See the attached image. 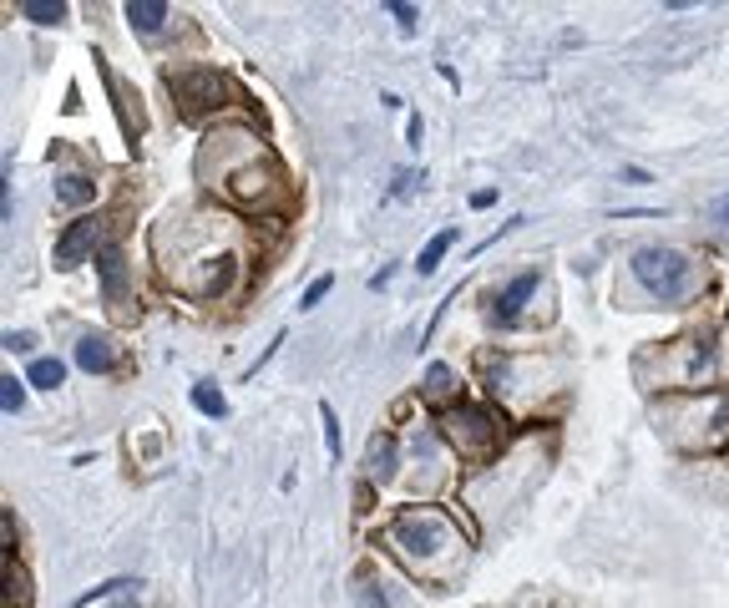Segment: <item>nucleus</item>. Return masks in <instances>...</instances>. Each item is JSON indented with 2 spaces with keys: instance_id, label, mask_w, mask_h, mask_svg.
Here are the masks:
<instances>
[{
  "instance_id": "20e7f679",
  "label": "nucleus",
  "mask_w": 729,
  "mask_h": 608,
  "mask_svg": "<svg viewBox=\"0 0 729 608\" xmlns=\"http://www.w3.org/2000/svg\"><path fill=\"white\" fill-rule=\"evenodd\" d=\"M97 239H102V218L97 213H87V218H76L66 234L56 239V264L61 269H76L81 259H87L92 249H97Z\"/></svg>"
},
{
  "instance_id": "aec40b11",
  "label": "nucleus",
  "mask_w": 729,
  "mask_h": 608,
  "mask_svg": "<svg viewBox=\"0 0 729 608\" xmlns=\"http://www.w3.org/2000/svg\"><path fill=\"white\" fill-rule=\"evenodd\" d=\"M324 446H330V456H340V421L330 406H324Z\"/></svg>"
},
{
  "instance_id": "f8f14e48",
  "label": "nucleus",
  "mask_w": 729,
  "mask_h": 608,
  "mask_svg": "<svg viewBox=\"0 0 729 608\" xmlns=\"http://www.w3.org/2000/svg\"><path fill=\"white\" fill-rule=\"evenodd\" d=\"M61 380H66V365H61V360H51V355H46V360H36V365H31V386L51 391V386H61Z\"/></svg>"
},
{
  "instance_id": "6ab92c4d",
  "label": "nucleus",
  "mask_w": 729,
  "mask_h": 608,
  "mask_svg": "<svg viewBox=\"0 0 729 608\" xmlns=\"http://www.w3.org/2000/svg\"><path fill=\"white\" fill-rule=\"evenodd\" d=\"M330 289H335V279H330V274H324V279H314V284L304 289V299H299V310H314V304H319L324 294H330Z\"/></svg>"
},
{
  "instance_id": "f3484780",
  "label": "nucleus",
  "mask_w": 729,
  "mask_h": 608,
  "mask_svg": "<svg viewBox=\"0 0 729 608\" xmlns=\"http://www.w3.org/2000/svg\"><path fill=\"white\" fill-rule=\"evenodd\" d=\"M451 386H456L451 365H431V370H426V396H436V401H441V396H446Z\"/></svg>"
},
{
  "instance_id": "f257e3e1",
  "label": "nucleus",
  "mask_w": 729,
  "mask_h": 608,
  "mask_svg": "<svg viewBox=\"0 0 729 608\" xmlns=\"http://www.w3.org/2000/svg\"><path fill=\"white\" fill-rule=\"evenodd\" d=\"M633 274H638V284L643 289H654V299H684L689 294V274H694V264H689V254H679V249H638L633 254Z\"/></svg>"
},
{
  "instance_id": "9b49d317",
  "label": "nucleus",
  "mask_w": 729,
  "mask_h": 608,
  "mask_svg": "<svg viewBox=\"0 0 729 608\" xmlns=\"http://www.w3.org/2000/svg\"><path fill=\"white\" fill-rule=\"evenodd\" d=\"M451 244H456V228H441V234H436V239H431V244L421 249V259H416V274H436Z\"/></svg>"
},
{
  "instance_id": "6e6552de",
  "label": "nucleus",
  "mask_w": 729,
  "mask_h": 608,
  "mask_svg": "<svg viewBox=\"0 0 729 608\" xmlns=\"http://www.w3.org/2000/svg\"><path fill=\"white\" fill-rule=\"evenodd\" d=\"M76 365L92 370V375H107V370L117 365V355H112V345H107L102 335H81V340H76Z\"/></svg>"
},
{
  "instance_id": "39448f33",
  "label": "nucleus",
  "mask_w": 729,
  "mask_h": 608,
  "mask_svg": "<svg viewBox=\"0 0 729 608\" xmlns=\"http://www.w3.org/2000/svg\"><path fill=\"white\" fill-rule=\"evenodd\" d=\"M178 97L188 107H223L228 82H223L218 71H188V76H178Z\"/></svg>"
},
{
  "instance_id": "4be33fe9",
  "label": "nucleus",
  "mask_w": 729,
  "mask_h": 608,
  "mask_svg": "<svg viewBox=\"0 0 729 608\" xmlns=\"http://www.w3.org/2000/svg\"><path fill=\"white\" fill-rule=\"evenodd\" d=\"M390 16H395L405 31H416V6H390Z\"/></svg>"
},
{
  "instance_id": "423d86ee",
  "label": "nucleus",
  "mask_w": 729,
  "mask_h": 608,
  "mask_svg": "<svg viewBox=\"0 0 729 608\" xmlns=\"http://www.w3.org/2000/svg\"><path fill=\"white\" fill-rule=\"evenodd\" d=\"M97 274H102V294H107V304H122L127 299V264H122V249H102L97 254Z\"/></svg>"
},
{
  "instance_id": "9d476101",
  "label": "nucleus",
  "mask_w": 729,
  "mask_h": 608,
  "mask_svg": "<svg viewBox=\"0 0 729 608\" xmlns=\"http://www.w3.org/2000/svg\"><path fill=\"white\" fill-rule=\"evenodd\" d=\"M92 193H97V183H92V178H81V173H61V178H56V203H61V208L92 203Z\"/></svg>"
},
{
  "instance_id": "2eb2a0df",
  "label": "nucleus",
  "mask_w": 729,
  "mask_h": 608,
  "mask_svg": "<svg viewBox=\"0 0 729 608\" xmlns=\"http://www.w3.org/2000/svg\"><path fill=\"white\" fill-rule=\"evenodd\" d=\"M6 578H11V603L21 608V603L31 598V578H26V568H21V558H16V553L6 558Z\"/></svg>"
},
{
  "instance_id": "412c9836",
  "label": "nucleus",
  "mask_w": 729,
  "mask_h": 608,
  "mask_svg": "<svg viewBox=\"0 0 729 608\" xmlns=\"http://www.w3.org/2000/svg\"><path fill=\"white\" fill-rule=\"evenodd\" d=\"M31 345H36V335H26V330H11L6 335V350H16V355H31Z\"/></svg>"
},
{
  "instance_id": "f03ea898",
  "label": "nucleus",
  "mask_w": 729,
  "mask_h": 608,
  "mask_svg": "<svg viewBox=\"0 0 729 608\" xmlns=\"http://www.w3.org/2000/svg\"><path fill=\"white\" fill-rule=\"evenodd\" d=\"M390 543L405 558H436L446 548V522L441 517H421V512H400L390 522Z\"/></svg>"
},
{
  "instance_id": "0eeeda50",
  "label": "nucleus",
  "mask_w": 729,
  "mask_h": 608,
  "mask_svg": "<svg viewBox=\"0 0 729 608\" xmlns=\"http://www.w3.org/2000/svg\"><path fill=\"white\" fill-rule=\"evenodd\" d=\"M532 289H537V274H517V279L497 294V320H502V325H512V320L522 315V304L532 299Z\"/></svg>"
},
{
  "instance_id": "1a4fd4ad",
  "label": "nucleus",
  "mask_w": 729,
  "mask_h": 608,
  "mask_svg": "<svg viewBox=\"0 0 729 608\" xmlns=\"http://www.w3.org/2000/svg\"><path fill=\"white\" fill-rule=\"evenodd\" d=\"M127 21H132V31L152 36V31L168 26V6H162V0H127Z\"/></svg>"
},
{
  "instance_id": "a211bd4d",
  "label": "nucleus",
  "mask_w": 729,
  "mask_h": 608,
  "mask_svg": "<svg viewBox=\"0 0 729 608\" xmlns=\"http://www.w3.org/2000/svg\"><path fill=\"white\" fill-rule=\"evenodd\" d=\"M0 406H6V411H21V406H26V391H21V380H16V375L0 380Z\"/></svg>"
},
{
  "instance_id": "7ed1b4c3",
  "label": "nucleus",
  "mask_w": 729,
  "mask_h": 608,
  "mask_svg": "<svg viewBox=\"0 0 729 608\" xmlns=\"http://www.w3.org/2000/svg\"><path fill=\"white\" fill-rule=\"evenodd\" d=\"M446 436L461 451H486V446H497V416H486L476 406H456V411H446Z\"/></svg>"
},
{
  "instance_id": "ddd939ff",
  "label": "nucleus",
  "mask_w": 729,
  "mask_h": 608,
  "mask_svg": "<svg viewBox=\"0 0 729 608\" xmlns=\"http://www.w3.org/2000/svg\"><path fill=\"white\" fill-rule=\"evenodd\" d=\"M21 16H31V21H41V26H56V21L66 16V6H61V0H26Z\"/></svg>"
},
{
  "instance_id": "393cba45",
  "label": "nucleus",
  "mask_w": 729,
  "mask_h": 608,
  "mask_svg": "<svg viewBox=\"0 0 729 608\" xmlns=\"http://www.w3.org/2000/svg\"><path fill=\"white\" fill-rule=\"evenodd\" d=\"M117 608H137V603H117Z\"/></svg>"
},
{
  "instance_id": "4468645a",
  "label": "nucleus",
  "mask_w": 729,
  "mask_h": 608,
  "mask_svg": "<svg viewBox=\"0 0 729 608\" xmlns=\"http://www.w3.org/2000/svg\"><path fill=\"white\" fill-rule=\"evenodd\" d=\"M193 406H198V411H208V416H228L223 391H218V386H208V380H203V386H193Z\"/></svg>"
},
{
  "instance_id": "5701e85b",
  "label": "nucleus",
  "mask_w": 729,
  "mask_h": 608,
  "mask_svg": "<svg viewBox=\"0 0 729 608\" xmlns=\"http://www.w3.org/2000/svg\"><path fill=\"white\" fill-rule=\"evenodd\" d=\"M360 608H380V593H375V588H370V593L360 588Z\"/></svg>"
},
{
  "instance_id": "dca6fc26",
  "label": "nucleus",
  "mask_w": 729,
  "mask_h": 608,
  "mask_svg": "<svg viewBox=\"0 0 729 608\" xmlns=\"http://www.w3.org/2000/svg\"><path fill=\"white\" fill-rule=\"evenodd\" d=\"M375 477H380V482L395 477V441H390V436H375Z\"/></svg>"
},
{
  "instance_id": "b1692460",
  "label": "nucleus",
  "mask_w": 729,
  "mask_h": 608,
  "mask_svg": "<svg viewBox=\"0 0 729 608\" xmlns=\"http://www.w3.org/2000/svg\"><path fill=\"white\" fill-rule=\"evenodd\" d=\"M714 218H719V223H729V198H719V203H714Z\"/></svg>"
}]
</instances>
